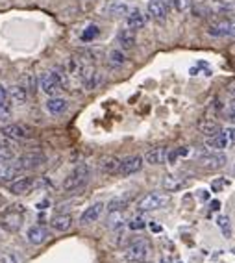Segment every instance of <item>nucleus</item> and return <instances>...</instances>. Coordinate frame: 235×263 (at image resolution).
Here are the masks:
<instances>
[{"instance_id":"20","label":"nucleus","mask_w":235,"mask_h":263,"mask_svg":"<svg viewBox=\"0 0 235 263\" xmlns=\"http://www.w3.org/2000/svg\"><path fill=\"white\" fill-rule=\"evenodd\" d=\"M45 108H47V111L50 115H62L69 108V102L65 99H62V97H50L47 100V104H45Z\"/></svg>"},{"instance_id":"41","label":"nucleus","mask_w":235,"mask_h":263,"mask_svg":"<svg viewBox=\"0 0 235 263\" xmlns=\"http://www.w3.org/2000/svg\"><path fill=\"white\" fill-rule=\"evenodd\" d=\"M230 108H231V111H235V99L231 100V104H230Z\"/></svg>"},{"instance_id":"6","label":"nucleus","mask_w":235,"mask_h":263,"mask_svg":"<svg viewBox=\"0 0 235 263\" xmlns=\"http://www.w3.org/2000/svg\"><path fill=\"white\" fill-rule=\"evenodd\" d=\"M45 161H47V158H45L41 152H26V154L21 156L17 163H19L21 171H33V169L43 167Z\"/></svg>"},{"instance_id":"3","label":"nucleus","mask_w":235,"mask_h":263,"mask_svg":"<svg viewBox=\"0 0 235 263\" xmlns=\"http://www.w3.org/2000/svg\"><path fill=\"white\" fill-rule=\"evenodd\" d=\"M148 254H150V243L146 239H135L133 243L128 245L124 256H126L128 261L141 263L148 258Z\"/></svg>"},{"instance_id":"28","label":"nucleus","mask_w":235,"mask_h":263,"mask_svg":"<svg viewBox=\"0 0 235 263\" xmlns=\"http://www.w3.org/2000/svg\"><path fill=\"white\" fill-rule=\"evenodd\" d=\"M130 204V197H117L108 204V212H124V208Z\"/></svg>"},{"instance_id":"19","label":"nucleus","mask_w":235,"mask_h":263,"mask_svg":"<svg viewBox=\"0 0 235 263\" xmlns=\"http://www.w3.org/2000/svg\"><path fill=\"white\" fill-rule=\"evenodd\" d=\"M145 24H146V17H145V13H143V11H139V10H130V11H128V15H126L128 30L135 32V30L143 28Z\"/></svg>"},{"instance_id":"23","label":"nucleus","mask_w":235,"mask_h":263,"mask_svg":"<svg viewBox=\"0 0 235 263\" xmlns=\"http://www.w3.org/2000/svg\"><path fill=\"white\" fill-rule=\"evenodd\" d=\"M50 226L56 232H67L72 226V217L69 213H57V215L52 217Z\"/></svg>"},{"instance_id":"4","label":"nucleus","mask_w":235,"mask_h":263,"mask_svg":"<svg viewBox=\"0 0 235 263\" xmlns=\"http://www.w3.org/2000/svg\"><path fill=\"white\" fill-rule=\"evenodd\" d=\"M39 87H41L43 93L48 95V97H56V95L63 89L62 82H60V78H57L56 71L45 72V74L39 78Z\"/></svg>"},{"instance_id":"7","label":"nucleus","mask_w":235,"mask_h":263,"mask_svg":"<svg viewBox=\"0 0 235 263\" xmlns=\"http://www.w3.org/2000/svg\"><path fill=\"white\" fill-rule=\"evenodd\" d=\"M143 156H128L124 160H121V165H119V173L121 176H130V174H135L143 169Z\"/></svg>"},{"instance_id":"10","label":"nucleus","mask_w":235,"mask_h":263,"mask_svg":"<svg viewBox=\"0 0 235 263\" xmlns=\"http://www.w3.org/2000/svg\"><path fill=\"white\" fill-rule=\"evenodd\" d=\"M206 146L209 148V151H224V148H228V146H231V141L230 137H228V134H226V130H221L219 134H215V136H209L206 139Z\"/></svg>"},{"instance_id":"36","label":"nucleus","mask_w":235,"mask_h":263,"mask_svg":"<svg viewBox=\"0 0 235 263\" xmlns=\"http://www.w3.org/2000/svg\"><path fill=\"white\" fill-rule=\"evenodd\" d=\"M130 228L132 230H141V228H145V221H143L141 217H135L133 221H130Z\"/></svg>"},{"instance_id":"32","label":"nucleus","mask_w":235,"mask_h":263,"mask_svg":"<svg viewBox=\"0 0 235 263\" xmlns=\"http://www.w3.org/2000/svg\"><path fill=\"white\" fill-rule=\"evenodd\" d=\"M109 61L115 63V65H123L124 61H126V56L121 50H111L109 52Z\"/></svg>"},{"instance_id":"5","label":"nucleus","mask_w":235,"mask_h":263,"mask_svg":"<svg viewBox=\"0 0 235 263\" xmlns=\"http://www.w3.org/2000/svg\"><path fill=\"white\" fill-rule=\"evenodd\" d=\"M169 8H170L169 0H150L148 6H146V13H148V17H150L152 21L161 23V21L167 19Z\"/></svg>"},{"instance_id":"9","label":"nucleus","mask_w":235,"mask_h":263,"mask_svg":"<svg viewBox=\"0 0 235 263\" xmlns=\"http://www.w3.org/2000/svg\"><path fill=\"white\" fill-rule=\"evenodd\" d=\"M2 134H4V137L11 139V141H26V139L32 137V132L28 128L21 126V124H6L2 128Z\"/></svg>"},{"instance_id":"26","label":"nucleus","mask_w":235,"mask_h":263,"mask_svg":"<svg viewBox=\"0 0 235 263\" xmlns=\"http://www.w3.org/2000/svg\"><path fill=\"white\" fill-rule=\"evenodd\" d=\"M117 43L124 48V50H130V48L135 47V33L128 28L121 30V32L117 33Z\"/></svg>"},{"instance_id":"1","label":"nucleus","mask_w":235,"mask_h":263,"mask_svg":"<svg viewBox=\"0 0 235 263\" xmlns=\"http://www.w3.org/2000/svg\"><path fill=\"white\" fill-rule=\"evenodd\" d=\"M169 202H170L169 193L154 191V193H148V195H145V197L137 202V208H139L141 212H155V210H161V208H165Z\"/></svg>"},{"instance_id":"31","label":"nucleus","mask_w":235,"mask_h":263,"mask_svg":"<svg viewBox=\"0 0 235 263\" xmlns=\"http://www.w3.org/2000/svg\"><path fill=\"white\" fill-rule=\"evenodd\" d=\"M169 4L172 6L174 10L180 11V13H184L191 8V0H169Z\"/></svg>"},{"instance_id":"29","label":"nucleus","mask_w":235,"mask_h":263,"mask_svg":"<svg viewBox=\"0 0 235 263\" xmlns=\"http://www.w3.org/2000/svg\"><path fill=\"white\" fill-rule=\"evenodd\" d=\"M124 222V213L123 212H109L108 215V228H111V230H115V228H119V226H123Z\"/></svg>"},{"instance_id":"21","label":"nucleus","mask_w":235,"mask_h":263,"mask_svg":"<svg viewBox=\"0 0 235 263\" xmlns=\"http://www.w3.org/2000/svg\"><path fill=\"white\" fill-rule=\"evenodd\" d=\"M26 237H28V241L32 245H41L48 239V230L45 228V226L35 224V226H32V228H28Z\"/></svg>"},{"instance_id":"34","label":"nucleus","mask_w":235,"mask_h":263,"mask_svg":"<svg viewBox=\"0 0 235 263\" xmlns=\"http://www.w3.org/2000/svg\"><path fill=\"white\" fill-rule=\"evenodd\" d=\"M99 32H100V30L93 24V26H89V28L82 33V39H84V41H91V39H94L96 35H99Z\"/></svg>"},{"instance_id":"11","label":"nucleus","mask_w":235,"mask_h":263,"mask_svg":"<svg viewBox=\"0 0 235 263\" xmlns=\"http://www.w3.org/2000/svg\"><path fill=\"white\" fill-rule=\"evenodd\" d=\"M104 208H106V204H104V202H94L93 206H89L84 213H82L80 224L87 226V224H93V222H96L100 219V215L104 213Z\"/></svg>"},{"instance_id":"17","label":"nucleus","mask_w":235,"mask_h":263,"mask_svg":"<svg viewBox=\"0 0 235 263\" xmlns=\"http://www.w3.org/2000/svg\"><path fill=\"white\" fill-rule=\"evenodd\" d=\"M189 183V178L184 174H167L163 178V187L167 191H178V189L185 187Z\"/></svg>"},{"instance_id":"18","label":"nucleus","mask_w":235,"mask_h":263,"mask_svg":"<svg viewBox=\"0 0 235 263\" xmlns=\"http://www.w3.org/2000/svg\"><path fill=\"white\" fill-rule=\"evenodd\" d=\"M33 187V178L32 176H23V178H15L13 182H10L8 189H10L13 195H24V193L32 191Z\"/></svg>"},{"instance_id":"39","label":"nucleus","mask_w":235,"mask_h":263,"mask_svg":"<svg viewBox=\"0 0 235 263\" xmlns=\"http://www.w3.org/2000/svg\"><path fill=\"white\" fill-rule=\"evenodd\" d=\"M219 208H221V202H219V200H213V202H211V210H213V212H217Z\"/></svg>"},{"instance_id":"15","label":"nucleus","mask_w":235,"mask_h":263,"mask_svg":"<svg viewBox=\"0 0 235 263\" xmlns=\"http://www.w3.org/2000/svg\"><path fill=\"white\" fill-rule=\"evenodd\" d=\"M207 33L213 37H235V26L230 23H215L207 28Z\"/></svg>"},{"instance_id":"12","label":"nucleus","mask_w":235,"mask_h":263,"mask_svg":"<svg viewBox=\"0 0 235 263\" xmlns=\"http://www.w3.org/2000/svg\"><path fill=\"white\" fill-rule=\"evenodd\" d=\"M143 160L150 165H163L169 161V148L167 146H158V148H152L145 154Z\"/></svg>"},{"instance_id":"25","label":"nucleus","mask_w":235,"mask_h":263,"mask_svg":"<svg viewBox=\"0 0 235 263\" xmlns=\"http://www.w3.org/2000/svg\"><path fill=\"white\" fill-rule=\"evenodd\" d=\"M198 130L202 132V134H206L207 137L209 136H215V134H219L221 132V122H217L215 119H202V121L198 122Z\"/></svg>"},{"instance_id":"33","label":"nucleus","mask_w":235,"mask_h":263,"mask_svg":"<svg viewBox=\"0 0 235 263\" xmlns=\"http://www.w3.org/2000/svg\"><path fill=\"white\" fill-rule=\"evenodd\" d=\"M0 263H21V259L15 252H2L0 254Z\"/></svg>"},{"instance_id":"38","label":"nucleus","mask_w":235,"mask_h":263,"mask_svg":"<svg viewBox=\"0 0 235 263\" xmlns=\"http://www.w3.org/2000/svg\"><path fill=\"white\" fill-rule=\"evenodd\" d=\"M226 134H228V137H230L231 145H235V128H226Z\"/></svg>"},{"instance_id":"22","label":"nucleus","mask_w":235,"mask_h":263,"mask_svg":"<svg viewBox=\"0 0 235 263\" xmlns=\"http://www.w3.org/2000/svg\"><path fill=\"white\" fill-rule=\"evenodd\" d=\"M11 115V100L8 89L0 84V121H8Z\"/></svg>"},{"instance_id":"35","label":"nucleus","mask_w":235,"mask_h":263,"mask_svg":"<svg viewBox=\"0 0 235 263\" xmlns=\"http://www.w3.org/2000/svg\"><path fill=\"white\" fill-rule=\"evenodd\" d=\"M15 151L13 148H8V146H0V163L2 161H10L13 158Z\"/></svg>"},{"instance_id":"13","label":"nucleus","mask_w":235,"mask_h":263,"mask_svg":"<svg viewBox=\"0 0 235 263\" xmlns=\"http://www.w3.org/2000/svg\"><path fill=\"white\" fill-rule=\"evenodd\" d=\"M23 173L19 163L15 161H2L0 163V182H13L19 174Z\"/></svg>"},{"instance_id":"40","label":"nucleus","mask_w":235,"mask_h":263,"mask_svg":"<svg viewBox=\"0 0 235 263\" xmlns=\"http://www.w3.org/2000/svg\"><path fill=\"white\" fill-rule=\"evenodd\" d=\"M228 119H230V121H233V122H235V111H230V115H228Z\"/></svg>"},{"instance_id":"24","label":"nucleus","mask_w":235,"mask_h":263,"mask_svg":"<svg viewBox=\"0 0 235 263\" xmlns=\"http://www.w3.org/2000/svg\"><path fill=\"white\" fill-rule=\"evenodd\" d=\"M119 165H121V160H119V158H115V156H108V158H104V160L100 161V173L108 174V176L117 174Z\"/></svg>"},{"instance_id":"37","label":"nucleus","mask_w":235,"mask_h":263,"mask_svg":"<svg viewBox=\"0 0 235 263\" xmlns=\"http://www.w3.org/2000/svg\"><path fill=\"white\" fill-rule=\"evenodd\" d=\"M219 224L222 226V230H224L226 234L230 235V222H228V217H221V219H219Z\"/></svg>"},{"instance_id":"42","label":"nucleus","mask_w":235,"mask_h":263,"mask_svg":"<svg viewBox=\"0 0 235 263\" xmlns=\"http://www.w3.org/2000/svg\"><path fill=\"white\" fill-rule=\"evenodd\" d=\"M231 174L235 176V163H233V167H231Z\"/></svg>"},{"instance_id":"14","label":"nucleus","mask_w":235,"mask_h":263,"mask_svg":"<svg viewBox=\"0 0 235 263\" xmlns=\"http://www.w3.org/2000/svg\"><path fill=\"white\" fill-rule=\"evenodd\" d=\"M128 11H130V8L123 0H109L104 6V13L109 15V17H117V19L119 17H126Z\"/></svg>"},{"instance_id":"2","label":"nucleus","mask_w":235,"mask_h":263,"mask_svg":"<svg viewBox=\"0 0 235 263\" xmlns=\"http://www.w3.org/2000/svg\"><path fill=\"white\" fill-rule=\"evenodd\" d=\"M87 180H89V167H87V165H78V167L63 180L62 187H63V191L71 193V191L84 187L85 183H87Z\"/></svg>"},{"instance_id":"8","label":"nucleus","mask_w":235,"mask_h":263,"mask_svg":"<svg viewBox=\"0 0 235 263\" xmlns=\"http://www.w3.org/2000/svg\"><path fill=\"white\" fill-rule=\"evenodd\" d=\"M198 165L206 171H217L226 165V156L221 154V152H217V154L211 152V154L200 156V158H198Z\"/></svg>"},{"instance_id":"30","label":"nucleus","mask_w":235,"mask_h":263,"mask_svg":"<svg viewBox=\"0 0 235 263\" xmlns=\"http://www.w3.org/2000/svg\"><path fill=\"white\" fill-rule=\"evenodd\" d=\"M23 87L26 89V93H33V91H35V87H37L35 76H33V74H24L23 76Z\"/></svg>"},{"instance_id":"27","label":"nucleus","mask_w":235,"mask_h":263,"mask_svg":"<svg viewBox=\"0 0 235 263\" xmlns=\"http://www.w3.org/2000/svg\"><path fill=\"white\" fill-rule=\"evenodd\" d=\"M8 95H10V100H11V106L13 104H24L26 100H28V93H26V89H24L23 85H15V87H11V91H8Z\"/></svg>"},{"instance_id":"16","label":"nucleus","mask_w":235,"mask_h":263,"mask_svg":"<svg viewBox=\"0 0 235 263\" xmlns=\"http://www.w3.org/2000/svg\"><path fill=\"white\" fill-rule=\"evenodd\" d=\"M21 224H23V215L21 213L10 212L0 219V228H4L6 232H17L21 228Z\"/></svg>"}]
</instances>
